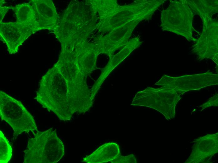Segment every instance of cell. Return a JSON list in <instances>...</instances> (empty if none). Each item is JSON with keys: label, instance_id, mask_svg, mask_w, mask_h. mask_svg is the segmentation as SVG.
Here are the masks:
<instances>
[{"label": "cell", "instance_id": "1", "mask_svg": "<svg viewBox=\"0 0 218 163\" xmlns=\"http://www.w3.org/2000/svg\"><path fill=\"white\" fill-rule=\"evenodd\" d=\"M74 54L61 50L59 59L42 77L35 99L61 120L71 119L75 113H84L94 100Z\"/></svg>", "mask_w": 218, "mask_h": 163}, {"label": "cell", "instance_id": "2", "mask_svg": "<svg viewBox=\"0 0 218 163\" xmlns=\"http://www.w3.org/2000/svg\"><path fill=\"white\" fill-rule=\"evenodd\" d=\"M97 13L91 0H72L52 32L61 46H72L87 41L96 29Z\"/></svg>", "mask_w": 218, "mask_h": 163}, {"label": "cell", "instance_id": "3", "mask_svg": "<svg viewBox=\"0 0 218 163\" xmlns=\"http://www.w3.org/2000/svg\"><path fill=\"white\" fill-rule=\"evenodd\" d=\"M91 1L97 13L96 29L103 34L130 21L151 19L165 0H136L124 6L119 5L116 0Z\"/></svg>", "mask_w": 218, "mask_h": 163}, {"label": "cell", "instance_id": "4", "mask_svg": "<svg viewBox=\"0 0 218 163\" xmlns=\"http://www.w3.org/2000/svg\"><path fill=\"white\" fill-rule=\"evenodd\" d=\"M30 139L24 151V163H55L65 154L62 141L51 128L44 131H36Z\"/></svg>", "mask_w": 218, "mask_h": 163}, {"label": "cell", "instance_id": "5", "mask_svg": "<svg viewBox=\"0 0 218 163\" xmlns=\"http://www.w3.org/2000/svg\"><path fill=\"white\" fill-rule=\"evenodd\" d=\"M194 14L186 0H171L168 8L161 13V25L164 31H168L194 41L192 22Z\"/></svg>", "mask_w": 218, "mask_h": 163}, {"label": "cell", "instance_id": "6", "mask_svg": "<svg viewBox=\"0 0 218 163\" xmlns=\"http://www.w3.org/2000/svg\"><path fill=\"white\" fill-rule=\"evenodd\" d=\"M0 116L12 127L14 137L24 132L38 131L33 116L22 103L0 91Z\"/></svg>", "mask_w": 218, "mask_h": 163}, {"label": "cell", "instance_id": "7", "mask_svg": "<svg viewBox=\"0 0 218 163\" xmlns=\"http://www.w3.org/2000/svg\"><path fill=\"white\" fill-rule=\"evenodd\" d=\"M181 96L175 90L170 88L148 87L137 94L132 105L153 108L162 113L169 120L174 118L176 106L181 98Z\"/></svg>", "mask_w": 218, "mask_h": 163}, {"label": "cell", "instance_id": "8", "mask_svg": "<svg viewBox=\"0 0 218 163\" xmlns=\"http://www.w3.org/2000/svg\"><path fill=\"white\" fill-rule=\"evenodd\" d=\"M218 84V75L210 71L172 77L164 75L155 84L175 90L180 95L189 91H199Z\"/></svg>", "mask_w": 218, "mask_h": 163}, {"label": "cell", "instance_id": "9", "mask_svg": "<svg viewBox=\"0 0 218 163\" xmlns=\"http://www.w3.org/2000/svg\"><path fill=\"white\" fill-rule=\"evenodd\" d=\"M202 32L191 47L192 53L197 55L198 60L209 58L218 65V23L212 18L203 20Z\"/></svg>", "mask_w": 218, "mask_h": 163}, {"label": "cell", "instance_id": "10", "mask_svg": "<svg viewBox=\"0 0 218 163\" xmlns=\"http://www.w3.org/2000/svg\"><path fill=\"white\" fill-rule=\"evenodd\" d=\"M142 21L133 20L125 23L105 35H98L94 41L99 45L101 54H105L110 58L115 51L122 49L127 44L133 30Z\"/></svg>", "mask_w": 218, "mask_h": 163}, {"label": "cell", "instance_id": "11", "mask_svg": "<svg viewBox=\"0 0 218 163\" xmlns=\"http://www.w3.org/2000/svg\"><path fill=\"white\" fill-rule=\"evenodd\" d=\"M35 32L29 27L16 22H0L1 40L7 45L8 51L10 54L17 52L19 46Z\"/></svg>", "mask_w": 218, "mask_h": 163}, {"label": "cell", "instance_id": "12", "mask_svg": "<svg viewBox=\"0 0 218 163\" xmlns=\"http://www.w3.org/2000/svg\"><path fill=\"white\" fill-rule=\"evenodd\" d=\"M187 163H204L218 152V133L208 134L196 139Z\"/></svg>", "mask_w": 218, "mask_h": 163}, {"label": "cell", "instance_id": "13", "mask_svg": "<svg viewBox=\"0 0 218 163\" xmlns=\"http://www.w3.org/2000/svg\"><path fill=\"white\" fill-rule=\"evenodd\" d=\"M34 7L37 21L41 29L53 31L59 21L60 16L52 0H31L29 2Z\"/></svg>", "mask_w": 218, "mask_h": 163}, {"label": "cell", "instance_id": "14", "mask_svg": "<svg viewBox=\"0 0 218 163\" xmlns=\"http://www.w3.org/2000/svg\"><path fill=\"white\" fill-rule=\"evenodd\" d=\"M143 42L138 36L132 38L128 41L120 51L110 58L107 64L103 69L100 77L93 86V87L99 89L101 84L109 74L133 50L139 47Z\"/></svg>", "mask_w": 218, "mask_h": 163}, {"label": "cell", "instance_id": "15", "mask_svg": "<svg viewBox=\"0 0 218 163\" xmlns=\"http://www.w3.org/2000/svg\"><path fill=\"white\" fill-rule=\"evenodd\" d=\"M120 154L118 145L115 143H105L89 155L84 157L82 161L87 163H101L110 162Z\"/></svg>", "mask_w": 218, "mask_h": 163}, {"label": "cell", "instance_id": "16", "mask_svg": "<svg viewBox=\"0 0 218 163\" xmlns=\"http://www.w3.org/2000/svg\"><path fill=\"white\" fill-rule=\"evenodd\" d=\"M11 9L16 15V22L29 27L36 32L41 30L35 11L29 2L17 4Z\"/></svg>", "mask_w": 218, "mask_h": 163}, {"label": "cell", "instance_id": "17", "mask_svg": "<svg viewBox=\"0 0 218 163\" xmlns=\"http://www.w3.org/2000/svg\"><path fill=\"white\" fill-rule=\"evenodd\" d=\"M194 12H195L202 20L212 18L213 14L218 12V0H186Z\"/></svg>", "mask_w": 218, "mask_h": 163}, {"label": "cell", "instance_id": "18", "mask_svg": "<svg viewBox=\"0 0 218 163\" xmlns=\"http://www.w3.org/2000/svg\"><path fill=\"white\" fill-rule=\"evenodd\" d=\"M0 150V163H8L12 157L13 154L12 149L9 141L1 130Z\"/></svg>", "mask_w": 218, "mask_h": 163}, {"label": "cell", "instance_id": "19", "mask_svg": "<svg viewBox=\"0 0 218 163\" xmlns=\"http://www.w3.org/2000/svg\"><path fill=\"white\" fill-rule=\"evenodd\" d=\"M110 162L112 163H136V159L134 156L131 154L127 156H122L119 155L115 159Z\"/></svg>", "mask_w": 218, "mask_h": 163}, {"label": "cell", "instance_id": "20", "mask_svg": "<svg viewBox=\"0 0 218 163\" xmlns=\"http://www.w3.org/2000/svg\"><path fill=\"white\" fill-rule=\"evenodd\" d=\"M218 93H216L212 97L210 98L206 102L200 106L202 108V110L204 109L211 106H218Z\"/></svg>", "mask_w": 218, "mask_h": 163}, {"label": "cell", "instance_id": "21", "mask_svg": "<svg viewBox=\"0 0 218 163\" xmlns=\"http://www.w3.org/2000/svg\"><path fill=\"white\" fill-rule=\"evenodd\" d=\"M12 6L8 7L0 5V21L1 22L3 18L4 15L6 14L7 11L10 9L11 8Z\"/></svg>", "mask_w": 218, "mask_h": 163}, {"label": "cell", "instance_id": "22", "mask_svg": "<svg viewBox=\"0 0 218 163\" xmlns=\"http://www.w3.org/2000/svg\"><path fill=\"white\" fill-rule=\"evenodd\" d=\"M4 2L5 1L4 0H0V5L3 6Z\"/></svg>", "mask_w": 218, "mask_h": 163}]
</instances>
